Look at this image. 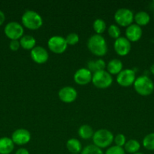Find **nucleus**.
Listing matches in <instances>:
<instances>
[{"mask_svg":"<svg viewBox=\"0 0 154 154\" xmlns=\"http://www.w3.org/2000/svg\"><path fill=\"white\" fill-rule=\"evenodd\" d=\"M140 148V144L137 140L130 139L126 141L125 146H124V150L125 152L128 153H135L139 151Z\"/></svg>","mask_w":154,"mask_h":154,"instance_id":"23","label":"nucleus"},{"mask_svg":"<svg viewBox=\"0 0 154 154\" xmlns=\"http://www.w3.org/2000/svg\"><path fill=\"white\" fill-rule=\"evenodd\" d=\"M114 50L120 57H124L129 54L131 49V42L125 37H119L114 42Z\"/></svg>","mask_w":154,"mask_h":154,"instance_id":"10","label":"nucleus"},{"mask_svg":"<svg viewBox=\"0 0 154 154\" xmlns=\"http://www.w3.org/2000/svg\"><path fill=\"white\" fill-rule=\"evenodd\" d=\"M142 143L145 149L151 151L154 150V132L146 135L143 138Z\"/></svg>","mask_w":154,"mask_h":154,"instance_id":"25","label":"nucleus"},{"mask_svg":"<svg viewBox=\"0 0 154 154\" xmlns=\"http://www.w3.org/2000/svg\"><path fill=\"white\" fill-rule=\"evenodd\" d=\"M134 154H143V153H140V152H137V153H134Z\"/></svg>","mask_w":154,"mask_h":154,"instance_id":"35","label":"nucleus"},{"mask_svg":"<svg viewBox=\"0 0 154 154\" xmlns=\"http://www.w3.org/2000/svg\"><path fill=\"white\" fill-rule=\"evenodd\" d=\"M107 65L106 63L101 59L97 60H91L88 63V69L91 72H96L98 71L105 70Z\"/></svg>","mask_w":154,"mask_h":154,"instance_id":"21","label":"nucleus"},{"mask_svg":"<svg viewBox=\"0 0 154 154\" xmlns=\"http://www.w3.org/2000/svg\"><path fill=\"white\" fill-rule=\"evenodd\" d=\"M143 35L141 27L137 24H131L128 26L125 30V36L126 38L130 42H136L140 40Z\"/></svg>","mask_w":154,"mask_h":154,"instance_id":"15","label":"nucleus"},{"mask_svg":"<svg viewBox=\"0 0 154 154\" xmlns=\"http://www.w3.org/2000/svg\"><path fill=\"white\" fill-rule=\"evenodd\" d=\"M21 22L24 26L30 30L39 29L43 24L42 17L37 12L31 10L24 12L21 17Z\"/></svg>","mask_w":154,"mask_h":154,"instance_id":"3","label":"nucleus"},{"mask_svg":"<svg viewBox=\"0 0 154 154\" xmlns=\"http://www.w3.org/2000/svg\"><path fill=\"white\" fill-rule=\"evenodd\" d=\"M74 81L80 86L87 85L91 82L92 73L88 69H79L75 72L73 76Z\"/></svg>","mask_w":154,"mask_h":154,"instance_id":"14","label":"nucleus"},{"mask_svg":"<svg viewBox=\"0 0 154 154\" xmlns=\"http://www.w3.org/2000/svg\"><path fill=\"white\" fill-rule=\"evenodd\" d=\"M133 85L136 93L142 96H149L154 91L153 82L149 77L145 75L136 78Z\"/></svg>","mask_w":154,"mask_h":154,"instance_id":"2","label":"nucleus"},{"mask_svg":"<svg viewBox=\"0 0 154 154\" xmlns=\"http://www.w3.org/2000/svg\"><path fill=\"white\" fill-rule=\"evenodd\" d=\"M136 80V75L134 70L126 69L122 70L116 77V82L123 87H128L133 85Z\"/></svg>","mask_w":154,"mask_h":154,"instance_id":"9","label":"nucleus"},{"mask_svg":"<svg viewBox=\"0 0 154 154\" xmlns=\"http://www.w3.org/2000/svg\"><path fill=\"white\" fill-rule=\"evenodd\" d=\"M5 20V14L3 13L2 11H0V26H2L3 23H4Z\"/></svg>","mask_w":154,"mask_h":154,"instance_id":"33","label":"nucleus"},{"mask_svg":"<svg viewBox=\"0 0 154 154\" xmlns=\"http://www.w3.org/2000/svg\"><path fill=\"white\" fill-rule=\"evenodd\" d=\"M75 154H79V153H75Z\"/></svg>","mask_w":154,"mask_h":154,"instance_id":"36","label":"nucleus"},{"mask_svg":"<svg viewBox=\"0 0 154 154\" xmlns=\"http://www.w3.org/2000/svg\"><path fill=\"white\" fill-rule=\"evenodd\" d=\"M107 32H108V35H110V37L112 38L117 39L120 37L121 31L120 29L117 25H115V24L110 25L109 26Z\"/></svg>","mask_w":154,"mask_h":154,"instance_id":"27","label":"nucleus"},{"mask_svg":"<svg viewBox=\"0 0 154 154\" xmlns=\"http://www.w3.org/2000/svg\"><path fill=\"white\" fill-rule=\"evenodd\" d=\"M15 154H30V153L26 148H20L17 150Z\"/></svg>","mask_w":154,"mask_h":154,"instance_id":"32","label":"nucleus"},{"mask_svg":"<svg viewBox=\"0 0 154 154\" xmlns=\"http://www.w3.org/2000/svg\"><path fill=\"white\" fill-rule=\"evenodd\" d=\"M31 139L30 132L26 129H16L12 133L11 140L14 144L17 145H24L30 142Z\"/></svg>","mask_w":154,"mask_h":154,"instance_id":"11","label":"nucleus"},{"mask_svg":"<svg viewBox=\"0 0 154 154\" xmlns=\"http://www.w3.org/2000/svg\"><path fill=\"white\" fill-rule=\"evenodd\" d=\"M14 148L11 138L3 137L0 138V154H10Z\"/></svg>","mask_w":154,"mask_h":154,"instance_id":"16","label":"nucleus"},{"mask_svg":"<svg viewBox=\"0 0 154 154\" xmlns=\"http://www.w3.org/2000/svg\"><path fill=\"white\" fill-rule=\"evenodd\" d=\"M93 29L97 35H101L105 32L106 29H107V24L104 20L98 18L94 21Z\"/></svg>","mask_w":154,"mask_h":154,"instance_id":"24","label":"nucleus"},{"mask_svg":"<svg viewBox=\"0 0 154 154\" xmlns=\"http://www.w3.org/2000/svg\"><path fill=\"white\" fill-rule=\"evenodd\" d=\"M87 46L91 54L97 57H103L107 52V45L101 35H93L89 38Z\"/></svg>","mask_w":154,"mask_h":154,"instance_id":"1","label":"nucleus"},{"mask_svg":"<svg viewBox=\"0 0 154 154\" xmlns=\"http://www.w3.org/2000/svg\"><path fill=\"white\" fill-rule=\"evenodd\" d=\"M77 91L72 87H64L58 92L59 99L64 103H72L77 99Z\"/></svg>","mask_w":154,"mask_h":154,"instance_id":"12","label":"nucleus"},{"mask_svg":"<svg viewBox=\"0 0 154 154\" xmlns=\"http://www.w3.org/2000/svg\"><path fill=\"white\" fill-rule=\"evenodd\" d=\"M20 47H21V45H20V42L18 40H12L9 44V48L12 51H18Z\"/></svg>","mask_w":154,"mask_h":154,"instance_id":"31","label":"nucleus"},{"mask_svg":"<svg viewBox=\"0 0 154 154\" xmlns=\"http://www.w3.org/2000/svg\"><path fill=\"white\" fill-rule=\"evenodd\" d=\"M5 34L11 40H18L24 36L23 26L18 22H10L5 27Z\"/></svg>","mask_w":154,"mask_h":154,"instance_id":"7","label":"nucleus"},{"mask_svg":"<svg viewBox=\"0 0 154 154\" xmlns=\"http://www.w3.org/2000/svg\"><path fill=\"white\" fill-rule=\"evenodd\" d=\"M20 45L21 48H24V50H32L36 47V41L33 36L32 35H24L21 39H20Z\"/></svg>","mask_w":154,"mask_h":154,"instance_id":"19","label":"nucleus"},{"mask_svg":"<svg viewBox=\"0 0 154 154\" xmlns=\"http://www.w3.org/2000/svg\"><path fill=\"white\" fill-rule=\"evenodd\" d=\"M114 20L118 25L128 27L134 21V14L128 8H119L115 13Z\"/></svg>","mask_w":154,"mask_h":154,"instance_id":"6","label":"nucleus"},{"mask_svg":"<svg viewBox=\"0 0 154 154\" xmlns=\"http://www.w3.org/2000/svg\"><path fill=\"white\" fill-rule=\"evenodd\" d=\"M81 154H104L101 148L96 147L94 144H89L83 148Z\"/></svg>","mask_w":154,"mask_h":154,"instance_id":"26","label":"nucleus"},{"mask_svg":"<svg viewBox=\"0 0 154 154\" xmlns=\"http://www.w3.org/2000/svg\"><path fill=\"white\" fill-rule=\"evenodd\" d=\"M94 133H95V132H94L93 129H92L89 125H82V126L79 128V135L80 138H82V139L84 140H88L90 139V138H92Z\"/></svg>","mask_w":154,"mask_h":154,"instance_id":"22","label":"nucleus"},{"mask_svg":"<svg viewBox=\"0 0 154 154\" xmlns=\"http://www.w3.org/2000/svg\"><path fill=\"white\" fill-rule=\"evenodd\" d=\"M153 17H154V14H153Z\"/></svg>","mask_w":154,"mask_h":154,"instance_id":"37","label":"nucleus"},{"mask_svg":"<svg viewBox=\"0 0 154 154\" xmlns=\"http://www.w3.org/2000/svg\"><path fill=\"white\" fill-rule=\"evenodd\" d=\"M94 145L99 148H106L110 147L114 141V136L110 131L107 129H99L94 133L92 137Z\"/></svg>","mask_w":154,"mask_h":154,"instance_id":"4","label":"nucleus"},{"mask_svg":"<svg viewBox=\"0 0 154 154\" xmlns=\"http://www.w3.org/2000/svg\"><path fill=\"white\" fill-rule=\"evenodd\" d=\"M65 39H66V42L68 45H75L79 41V37L78 34L72 32L68 34Z\"/></svg>","mask_w":154,"mask_h":154,"instance_id":"28","label":"nucleus"},{"mask_svg":"<svg viewBox=\"0 0 154 154\" xmlns=\"http://www.w3.org/2000/svg\"><path fill=\"white\" fill-rule=\"evenodd\" d=\"M149 70H150L151 73L154 75V64H152V66H150V69H149Z\"/></svg>","mask_w":154,"mask_h":154,"instance_id":"34","label":"nucleus"},{"mask_svg":"<svg viewBox=\"0 0 154 154\" xmlns=\"http://www.w3.org/2000/svg\"><path fill=\"white\" fill-rule=\"evenodd\" d=\"M30 56L32 60L37 64H44L48 60V53L45 48L41 46H36L31 51Z\"/></svg>","mask_w":154,"mask_h":154,"instance_id":"13","label":"nucleus"},{"mask_svg":"<svg viewBox=\"0 0 154 154\" xmlns=\"http://www.w3.org/2000/svg\"><path fill=\"white\" fill-rule=\"evenodd\" d=\"M153 2H154V1H153Z\"/></svg>","mask_w":154,"mask_h":154,"instance_id":"38","label":"nucleus"},{"mask_svg":"<svg viewBox=\"0 0 154 154\" xmlns=\"http://www.w3.org/2000/svg\"><path fill=\"white\" fill-rule=\"evenodd\" d=\"M134 20L135 21L136 24L139 26H146L150 21V17H149V14L143 11H138L135 15L134 16Z\"/></svg>","mask_w":154,"mask_h":154,"instance_id":"18","label":"nucleus"},{"mask_svg":"<svg viewBox=\"0 0 154 154\" xmlns=\"http://www.w3.org/2000/svg\"><path fill=\"white\" fill-rule=\"evenodd\" d=\"M105 154H125V151L123 147L119 146H111L106 150Z\"/></svg>","mask_w":154,"mask_h":154,"instance_id":"29","label":"nucleus"},{"mask_svg":"<svg viewBox=\"0 0 154 154\" xmlns=\"http://www.w3.org/2000/svg\"><path fill=\"white\" fill-rule=\"evenodd\" d=\"M122 67H123V65L120 60L118 59H113V60H110V62L107 63V72L111 75H117L122 71Z\"/></svg>","mask_w":154,"mask_h":154,"instance_id":"17","label":"nucleus"},{"mask_svg":"<svg viewBox=\"0 0 154 154\" xmlns=\"http://www.w3.org/2000/svg\"><path fill=\"white\" fill-rule=\"evenodd\" d=\"M66 148L72 154L79 153L82 150L81 142L76 138H70L66 142Z\"/></svg>","mask_w":154,"mask_h":154,"instance_id":"20","label":"nucleus"},{"mask_svg":"<svg viewBox=\"0 0 154 154\" xmlns=\"http://www.w3.org/2000/svg\"><path fill=\"white\" fill-rule=\"evenodd\" d=\"M66 39L62 36H52L48 39V47L50 51L56 54H63L67 48Z\"/></svg>","mask_w":154,"mask_h":154,"instance_id":"8","label":"nucleus"},{"mask_svg":"<svg viewBox=\"0 0 154 154\" xmlns=\"http://www.w3.org/2000/svg\"><path fill=\"white\" fill-rule=\"evenodd\" d=\"M92 84L99 89H106L113 84V78L107 71H98L92 75Z\"/></svg>","mask_w":154,"mask_h":154,"instance_id":"5","label":"nucleus"},{"mask_svg":"<svg viewBox=\"0 0 154 154\" xmlns=\"http://www.w3.org/2000/svg\"><path fill=\"white\" fill-rule=\"evenodd\" d=\"M114 142L116 146L122 147L125 146L126 143V138L123 134H118L116 135V137H114Z\"/></svg>","mask_w":154,"mask_h":154,"instance_id":"30","label":"nucleus"}]
</instances>
